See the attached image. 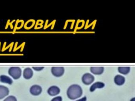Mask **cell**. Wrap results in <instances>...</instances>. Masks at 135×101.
<instances>
[{
    "mask_svg": "<svg viewBox=\"0 0 135 101\" xmlns=\"http://www.w3.org/2000/svg\"><path fill=\"white\" fill-rule=\"evenodd\" d=\"M94 79V76L89 73H86L84 74L82 78L83 83L86 85H89L92 83Z\"/></svg>",
    "mask_w": 135,
    "mask_h": 101,
    "instance_id": "3957f363",
    "label": "cell"
},
{
    "mask_svg": "<svg viewBox=\"0 0 135 101\" xmlns=\"http://www.w3.org/2000/svg\"><path fill=\"white\" fill-rule=\"evenodd\" d=\"M3 101H17L16 97L13 95H10L5 99Z\"/></svg>",
    "mask_w": 135,
    "mask_h": 101,
    "instance_id": "5bb4252c",
    "label": "cell"
},
{
    "mask_svg": "<svg viewBox=\"0 0 135 101\" xmlns=\"http://www.w3.org/2000/svg\"><path fill=\"white\" fill-rule=\"evenodd\" d=\"M60 88L56 86H51L47 90L48 94L51 96H55L57 95L60 93Z\"/></svg>",
    "mask_w": 135,
    "mask_h": 101,
    "instance_id": "8992f818",
    "label": "cell"
},
{
    "mask_svg": "<svg viewBox=\"0 0 135 101\" xmlns=\"http://www.w3.org/2000/svg\"><path fill=\"white\" fill-rule=\"evenodd\" d=\"M103 67H91L90 69V72L95 75H101L104 72Z\"/></svg>",
    "mask_w": 135,
    "mask_h": 101,
    "instance_id": "30bf717a",
    "label": "cell"
},
{
    "mask_svg": "<svg viewBox=\"0 0 135 101\" xmlns=\"http://www.w3.org/2000/svg\"><path fill=\"white\" fill-rule=\"evenodd\" d=\"M51 101H62V98L60 96H57L53 98Z\"/></svg>",
    "mask_w": 135,
    "mask_h": 101,
    "instance_id": "9a60e30c",
    "label": "cell"
},
{
    "mask_svg": "<svg viewBox=\"0 0 135 101\" xmlns=\"http://www.w3.org/2000/svg\"><path fill=\"white\" fill-rule=\"evenodd\" d=\"M86 96H84V97H83L82 98L80 99L75 101H86Z\"/></svg>",
    "mask_w": 135,
    "mask_h": 101,
    "instance_id": "e0dca14e",
    "label": "cell"
},
{
    "mask_svg": "<svg viewBox=\"0 0 135 101\" xmlns=\"http://www.w3.org/2000/svg\"><path fill=\"white\" fill-rule=\"evenodd\" d=\"M9 90L8 88L0 85V99H2L8 95Z\"/></svg>",
    "mask_w": 135,
    "mask_h": 101,
    "instance_id": "52a82bcc",
    "label": "cell"
},
{
    "mask_svg": "<svg viewBox=\"0 0 135 101\" xmlns=\"http://www.w3.org/2000/svg\"><path fill=\"white\" fill-rule=\"evenodd\" d=\"M64 72V68L63 67H53L51 69L52 74L56 77H60L63 75Z\"/></svg>",
    "mask_w": 135,
    "mask_h": 101,
    "instance_id": "277c9868",
    "label": "cell"
},
{
    "mask_svg": "<svg viewBox=\"0 0 135 101\" xmlns=\"http://www.w3.org/2000/svg\"><path fill=\"white\" fill-rule=\"evenodd\" d=\"M33 68L35 71H40L42 70L44 68V67H42V66L41 67H36V66H35V67H33Z\"/></svg>",
    "mask_w": 135,
    "mask_h": 101,
    "instance_id": "2e32d148",
    "label": "cell"
},
{
    "mask_svg": "<svg viewBox=\"0 0 135 101\" xmlns=\"http://www.w3.org/2000/svg\"><path fill=\"white\" fill-rule=\"evenodd\" d=\"M67 94L69 98L74 100L82 96L83 90L79 85L76 84H73L68 88Z\"/></svg>",
    "mask_w": 135,
    "mask_h": 101,
    "instance_id": "6da1fadb",
    "label": "cell"
},
{
    "mask_svg": "<svg viewBox=\"0 0 135 101\" xmlns=\"http://www.w3.org/2000/svg\"><path fill=\"white\" fill-rule=\"evenodd\" d=\"M105 84L104 83L101 82H96L93 84L90 88L91 92H93L97 88H102L105 87Z\"/></svg>",
    "mask_w": 135,
    "mask_h": 101,
    "instance_id": "8fae6325",
    "label": "cell"
},
{
    "mask_svg": "<svg viewBox=\"0 0 135 101\" xmlns=\"http://www.w3.org/2000/svg\"><path fill=\"white\" fill-rule=\"evenodd\" d=\"M130 101H135V98H133L130 100Z\"/></svg>",
    "mask_w": 135,
    "mask_h": 101,
    "instance_id": "ac0fdd59",
    "label": "cell"
},
{
    "mask_svg": "<svg viewBox=\"0 0 135 101\" xmlns=\"http://www.w3.org/2000/svg\"><path fill=\"white\" fill-rule=\"evenodd\" d=\"M125 79L124 77L120 75H117L115 76L114 78V83L117 85L121 86L124 83Z\"/></svg>",
    "mask_w": 135,
    "mask_h": 101,
    "instance_id": "9c48e42d",
    "label": "cell"
},
{
    "mask_svg": "<svg viewBox=\"0 0 135 101\" xmlns=\"http://www.w3.org/2000/svg\"><path fill=\"white\" fill-rule=\"evenodd\" d=\"M130 70L129 67H119L118 71L120 73L124 75H126L129 73Z\"/></svg>",
    "mask_w": 135,
    "mask_h": 101,
    "instance_id": "4fadbf2b",
    "label": "cell"
},
{
    "mask_svg": "<svg viewBox=\"0 0 135 101\" xmlns=\"http://www.w3.org/2000/svg\"><path fill=\"white\" fill-rule=\"evenodd\" d=\"M0 82L9 84H12L13 82L11 78L6 75H0Z\"/></svg>",
    "mask_w": 135,
    "mask_h": 101,
    "instance_id": "7c38bea8",
    "label": "cell"
},
{
    "mask_svg": "<svg viewBox=\"0 0 135 101\" xmlns=\"http://www.w3.org/2000/svg\"><path fill=\"white\" fill-rule=\"evenodd\" d=\"M33 74L32 69L30 68H27L23 70V77L26 79H30L32 78Z\"/></svg>",
    "mask_w": 135,
    "mask_h": 101,
    "instance_id": "ba28073f",
    "label": "cell"
},
{
    "mask_svg": "<svg viewBox=\"0 0 135 101\" xmlns=\"http://www.w3.org/2000/svg\"><path fill=\"white\" fill-rule=\"evenodd\" d=\"M42 92V88L37 84L33 85L30 88V92L33 95L37 96L40 95Z\"/></svg>",
    "mask_w": 135,
    "mask_h": 101,
    "instance_id": "5b68a950",
    "label": "cell"
},
{
    "mask_svg": "<svg viewBox=\"0 0 135 101\" xmlns=\"http://www.w3.org/2000/svg\"><path fill=\"white\" fill-rule=\"evenodd\" d=\"M8 74L15 79H18L22 76V71L19 67H11L9 68Z\"/></svg>",
    "mask_w": 135,
    "mask_h": 101,
    "instance_id": "7a4b0ae2",
    "label": "cell"
}]
</instances>
